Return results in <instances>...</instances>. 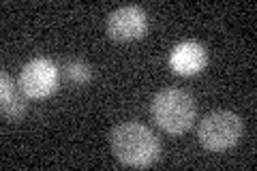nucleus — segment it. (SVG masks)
<instances>
[{"label": "nucleus", "instance_id": "obj_3", "mask_svg": "<svg viewBox=\"0 0 257 171\" xmlns=\"http://www.w3.org/2000/svg\"><path fill=\"white\" fill-rule=\"evenodd\" d=\"M242 137V120L234 111H212L199 122L197 139L210 152H225Z\"/></svg>", "mask_w": 257, "mask_h": 171}, {"label": "nucleus", "instance_id": "obj_8", "mask_svg": "<svg viewBox=\"0 0 257 171\" xmlns=\"http://www.w3.org/2000/svg\"><path fill=\"white\" fill-rule=\"evenodd\" d=\"M62 73L69 84H73V86H84L92 79V69L86 62H79V60H69L62 67Z\"/></svg>", "mask_w": 257, "mask_h": 171}, {"label": "nucleus", "instance_id": "obj_6", "mask_svg": "<svg viewBox=\"0 0 257 171\" xmlns=\"http://www.w3.org/2000/svg\"><path fill=\"white\" fill-rule=\"evenodd\" d=\"M206 62H208V54L204 50V45L197 43V41H182L170 54L172 71L178 73V75H184V77L202 73Z\"/></svg>", "mask_w": 257, "mask_h": 171}, {"label": "nucleus", "instance_id": "obj_2", "mask_svg": "<svg viewBox=\"0 0 257 171\" xmlns=\"http://www.w3.org/2000/svg\"><path fill=\"white\" fill-rule=\"evenodd\" d=\"M152 120L159 128L170 135H182L193 126L197 118L195 101L187 90L180 88H165L150 103Z\"/></svg>", "mask_w": 257, "mask_h": 171}, {"label": "nucleus", "instance_id": "obj_5", "mask_svg": "<svg viewBox=\"0 0 257 171\" xmlns=\"http://www.w3.org/2000/svg\"><path fill=\"white\" fill-rule=\"evenodd\" d=\"M148 15L142 7H122L107 18V35L114 41H135L146 35Z\"/></svg>", "mask_w": 257, "mask_h": 171}, {"label": "nucleus", "instance_id": "obj_7", "mask_svg": "<svg viewBox=\"0 0 257 171\" xmlns=\"http://www.w3.org/2000/svg\"><path fill=\"white\" fill-rule=\"evenodd\" d=\"M20 86L13 84V79L9 77V73L3 71L0 73V103H3V116L7 120L18 122L24 118V113L28 111V96L22 90H18Z\"/></svg>", "mask_w": 257, "mask_h": 171}, {"label": "nucleus", "instance_id": "obj_1", "mask_svg": "<svg viewBox=\"0 0 257 171\" xmlns=\"http://www.w3.org/2000/svg\"><path fill=\"white\" fill-rule=\"evenodd\" d=\"M109 145L114 156L122 165L138 169L155 165L161 154V143L157 135L140 122H122V124L114 126L109 133Z\"/></svg>", "mask_w": 257, "mask_h": 171}, {"label": "nucleus", "instance_id": "obj_4", "mask_svg": "<svg viewBox=\"0 0 257 171\" xmlns=\"http://www.w3.org/2000/svg\"><path fill=\"white\" fill-rule=\"evenodd\" d=\"M18 86L28 99H45L58 88V69L52 60L35 58L22 69Z\"/></svg>", "mask_w": 257, "mask_h": 171}]
</instances>
